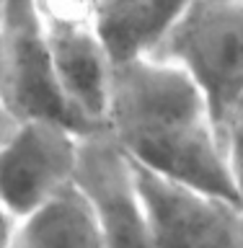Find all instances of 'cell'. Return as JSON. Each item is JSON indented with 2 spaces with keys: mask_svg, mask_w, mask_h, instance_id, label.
<instances>
[{
  "mask_svg": "<svg viewBox=\"0 0 243 248\" xmlns=\"http://www.w3.org/2000/svg\"><path fill=\"white\" fill-rule=\"evenodd\" d=\"M106 124L137 163L243 202L210 98L186 67L150 54L114 62Z\"/></svg>",
  "mask_w": 243,
  "mask_h": 248,
  "instance_id": "cell-1",
  "label": "cell"
},
{
  "mask_svg": "<svg viewBox=\"0 0 243 248\" xmlns=\"http://www.w3.org/2000/svg\"><path fill=\"white\" fill-rule=\"evenodd\" d=\"M16 217L0 204V248H8L13 243V232H16Z\"/></svg>",
  "mask_w": 243,
  "mask_h": 248,
  "instance_id": "cell-10",
  "label": "cell"
},
{
  "mask_svg": "<svg viewBox=\"0 0 243 248\" xmlns=\"http://www.w3.org/2000/svg\"><path fill=\"white\" fill-rule=\"evenodd\" d=\"M135 176L150 248H243V202L163 176L137 160Z\"/></svg>",
  "mask_w": 243,
  "mask_h": 248,
  "instance_id": "cell-4",
  "label": "cell"
},
{
  "mask_svg": "<svg viewBox=\"0 0 243 248\" xmlns=\"http://www.w3.org/2000/svg\"><path fill=\"white\" fill-rule=\"evenodd\" d=\"M73 184L96 212L106 248H150L135 160L109 124L81 132Z\"/></svg>",
  "mask_w": 243,
  "mask_h": 248,
  "instance_id": "cell-5",
  "label": "cell"
},
{
  "mask_svg": "<svg viewBox=\"0 0 243 248\" xmlns=\"http://www.w3.org/2000/svg\"><path fill=\"white\" fill-rule=\"evenodd\" d=\"M81 132L57 119H21L0 147V204L16 220L73 181Z\"/></svg>",
  "mask_w": 243,
  "mask_h": 248,
  "instance_id": "cell-6",
  "label": "cell"
},
{
  "mask_svg": "<svg viewBox=\"0 0 243 248\" xmlns=\"http://www.w3.org/2000/svg\"><path fill=\"white\" fill-rule=\"evenodd\" d=\"M106 248L88 199L70 181L16 222L11 248Z\"/></svg>",
  "mask_w": 243,
  "mask_h": 248,
  "instance_id": "cell-7",
  "label": "cell"
},
{
  "mask_svg": "<svg viewBox=\"0 0 243 248\" xmlns=\"http://www.w3.org/2000/svg\"><path fill=\"white\" fill-rule=\"evenodd\" d=\"M0 98L18 122L57 119L75 132L93 129L62 93L36 0H0Z\"/></svg>",
  "mask_w": 243,
  "mask_h": 248,
  "instance_id": "cell-3",
  "label": "cell"
},
{
  "mask_svg": "<svg viewBox=\"0 0 243 248\" xmlns=\"http://www.w3.org/2000/svg\"><path fill=\"white\" fill-rule=\"evenodd\" d=\"M16 124H18V119L8 111L5 104H3V98H0V147H3V142L11 137V132L16 129Z\"/></svg>",
  "mask_w": 243,
  "mask_h": 248,
  "instance_id": "cell-11",
  "label": "cell"
},
{
  "mask_svg": "<svg viewBox=\"0 0 243 248\" xmlns=\"http://www.w3.org/2000/svg\"><path fill=\"white\" fill-rule=\"evenodd\" d=\"M150 57L189 70L207 93L220 129L243 93V0H189Z\"/></svg>",
  "mask_w": 243,
  "mask_h": 248,
  "instance_id": "cell-2",
  "label": "cell"
},
{
  "mask_svg": "<svg viewBox=\"0 0 243 248\" xmlns=\"http://www.w3.org/2000/svg\"><path fill=\"white\" fill-rule=\"evenodd\" d=\"M186 5L189 0H135L122 11L98 16L101 36L114 62L153 54Z\"/></svg>",
  "mask_w": 243,
  "mask_h": 248,
  "instance_id": "cell-8",
  "label": "cell"
},
{
  "mask_svg": "<svg viewBox=\"0 0 243 248\" xmlns=\"http://www.w3.org/2000/svg\"><path fill=\"white\" fill-rule=\"evenodd\" d=\"M132 3H135V0H96V8H98V16H104V13L122 11V8H127Z\"/></svg>",
  "mask_w": 243,
  "mask_h": 248,
  "instance_id": "cell-12",
  "label": "cell"
},
{
  "mask_svg": "<svg viewBox=\"0 0 243 248\" xmlns=\"http://www.w3.org/2000/svg\"><path fill=\"white\" fill-rule=\"evenodd\" d=\"M220 137H223L225 153H228L233 176H236L241 194H243V93L233 101V106L225 114V122L220 127Z\"/></svg>",
  "mask_w": 243,
  "mask_h": 248,
  "instance_id": "cell-9",
  "label": "cell"
}]
</instances>
